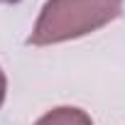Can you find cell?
<instances>
[{
    "instance_id": "6da1fadb",
    "label": "cell",
    "mask_w": 125,
    "mask_h": 125,
    "mask_svg": "<svg viewBox=\"0 0 125 125\" xmlns=\"http://www.w3.org/2000/svg\"><path fill=\"white\" fill-rule=\"evenodd\" d=\"M123 0H47L27 39L32 47H49L86 37L118 20Z\"/></svg>"
},
{
    "instance_id": "7a4b0ae2",
    "label": "cell",
    "mask_w": 125,
    "mask_h": 125,
    "mask_svg": "<svg viewBox=\"0 0 125 125\" xmlns=\"http://www.w3.org/2000/svg\"><path fill=\"white\" fill-rule=\"evenodd\" d=\"M34 125H93V120L81 108L59 105V108H52L49 113H44Z\"/></svg>"
},
{
    "instance_id": "3957f363",
    "label": "cell",
    "mask_w": 125,
    "mask_h": 125,
    "mask_svg": "<svg viewBox=\"0 0 125 125\" xmlns=\"http://www.w3.org/2000/svg\"><path fill=\"white\" fill-rule=\"evenodd\" d=\"M5 91H8V79H5L3 66H0V105H3V101H5Z\"/></svg>"
}]
</instances>
